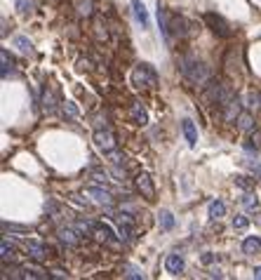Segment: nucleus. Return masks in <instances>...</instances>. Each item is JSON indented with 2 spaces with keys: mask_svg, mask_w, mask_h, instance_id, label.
Segmentation results:
<instances>
[{
  "mask_svg": "<svg viewBox=\"0 0 261 280\" xmlns=\"http://www.w3.org/2000/svg\"><path fill=\"white\" fill-rule=\"evenodd\" d=\"M223 111H226V113H223V116H226V120H238V116H240V101L233 99Z\"/></svg>",
  "mask_w": 261,
  "mask_h": 280,
  "instance_id": "5701e85b",
  "label": "nucleus"
},
{
  "mask_svg": "<svg viewBox=\"0 0 261 280\" xmlns=\"http://www.w3.org/2000/svg\"><path fill=\"white\" fill-rule=\"evenodd\" d=\"M181 130H184V137H186V141H188V146H195L198 144V130H195V125H193V120H188L186 118L184 123H181Z\"/></svg>",
  "mask_w": 261,
  "mask_h": 280,
  "instance_id": "f8f14e48",
  "label": "nucleus"
},
{
  "mask_svg": "<svg viewBox=\"0 0 261 280\" xmlns=\"http://www.w3.org/2000/svg\"><path fill=\"white\" fill-rule=\"evenodd\" d=\"M125 278H132V280H139V278H144V273L139 271V268H134V266H125Z\"/></svg>",
  "mask_w": 261,
  "mask_h": 280,
  "instance_id": "c756f323",
  "label": "nucleus"
},
{
  "mask_svg": "<svg viewBox=\"0 0 261 280\" xmlns=\"http://www.w3.org/2000/svg\"><path fill=\"white\" fill-rule=\"evenodd\" d=\"M137 188L141 191V195H144V198H153V195H155L153 179H151V174H148V172H139V174H137Z\"/></svg>",
  "mask_w": 261,
  "mask_h": 280,
  "instance_id": "423d86ee",
  "label": "nucleus"
},
{
  "mask_svg": "<svg viewBox=\"0 0 261 280\" xmlns=\"http://www.w3.org/2000/svg\"><path fill=\"white\" fill-rule=\"evenodd\" d=\"M0 62H3V78H8L10 73L15 71V59L10 57L8 50H0Z\"/></svg>",
  "mask_w": 261,
  "mask_h": 280,
  "instance_id": "a211bd4d",
  "label": "nucleus"
},
{
  "mask_svg": "<svg viewBox=\"0 0 261 280\" xmlns=\"http://www.w3.org/2000/svg\"><path fill=\"white\" fill-rule=\"evenodd\" d=\"M92 177L99 181V184H106V181H108V174H106V172H101V170H94Z\"/></svg>",
  "mask_w": 261,
  "mask_h": 280,
  "instance_id": "2f4dec72",
  "label": "nucleus"
},
{
  "mask_svg": "<svg viewBox=\"0 0 261 280\" xmlns=\"http://www.w3.org/2000/svg\"><path fill=\"white\" fill-rule=\"evenodd\" d=\"M200 259H202V264H214V261H216L219 257H216L214 252H205V254H202Z\"/></svg>",
  "mask_w": 261,
  "mask_h": 280,
  "instance_id": "72a5a7b5",
  "label": "nucleus"
},
{
  "mask_svg": "<svg viewBox=\"0 0 261 280\" xmlns=\"http://www.w3.org/2000/svg\"><path fill=\"white\" fill-rule=\"evenodd\" d=\"M50 278H69V273H66V271H62V268H57V271H52V273H50Z\"/></svg>",
  "mask_w": 261,
  "mask_h": 280,
  "instance_id": "c9c22d12",
  "label": "nucleus"
},
{
  "mask_svg": "<svg viewBox=\"0 0 261 280\" xmlns=\"http://www.w3.org/2000/svg\"><path fill=\"white\" fill-rule=\"evenodd\" d=\"M254 278L261 280V266H256V268H254Z\"/></svg>",
  "mask_w": 261,
  "mask_h": 280,
  "instance_id": "58836bf2",
  "label": "nucleus"
},
{
  "mask_svg": "<svg viewBox=\"0 0 261 280\" xmlns=\"http://www.w3.org/2000/svg\"><path fill=\"white\" fill-rule=\"evenodd\" d=\"M64 111H66V113H69L71 118H76V116H78V109H76V104H73V101H66V106H64Z\"/></svg>",
  "mask_w": 261,
  "mask_h": 280,
  "instance_id": "f704fd0d",
  "label": "nucleus"
},
{
  "mask_svg": "<svg viewBox=\"0 0 261 280\" xmlns=\"http://www.w3.org/2000/svg\"><path fill=\"white\" fill-rule=\"evenodd\" d=\"M158 221H160V226L165 231H172V228H174V217H172L169 210H162L160 214H158Z\"/></svg>",
  "mask_w": 261,
  "mask_h": 280,
  "instance_id": "4be33fe9",
  "label": "nucleus"
},
{
  "mask_svg": "<svg viewBox=\"0 0 261 280\" xmlns=\"http://www.w3.org/2000/svg\"><path fill=\"white\" fill-rule=\"evenodd\" d=\"M87 195H92L94 202H99V205H111L113 202L111 191H106V188H101V186H87Z\"/></svg>",
  "mask_w": 261,
  "mask_h": 280,
  "instance_id": "1a4fd4ad",
  "label": "nucleus"
},
{
  "mask_svg": "<svg viewBox=\"0 0 261 280\" xmlns=\"http://www.w3.org/2000/svg\"><path fill=\"white\" fill-rule=\"evenodd\" d=\"M3 275H5V278H22V271H19V268H8V266H5V273H3Z\"/></svg>",
  "mask_w": 261,
  "mask_h": 280,
  "instance_id": "473e14b6",
  "label": "nucleus"
},
{
  "mask_svg": "<svg viewBox=\"0 0 261 280\" xmlns=\"http://www.w3.org/2000/svg\"><path fill=\"white\" fill-rule=\"evenodd\" d=\"M235 184H238V186L242 188V191H247V188H249V184H247L245 177H235Z\"/></svg>",
  "mask_w": 261,
  "mask_h": 280,
  "instance_id": "e433bc0d",
  "label": "nucleus"
},
{
  "mask_svg": "<svg viewBox=\"0 0 261 280\" xmlns=\"http://www.w3.org/2000/svg\"><path fill=\"white\" fill-rule=\"evenodd\" d=\"M247 109H259L261 106V94L259 92H249L247 94V104H245Z\"/></svg>",
  "mask_w": 261,
  "mask_h": 280,
  "instance_id": "bb28decb",
  "label": "nucleus"
},
{
  "mask_svg": "<svg viewBox=\"0 0 261 280\" xmlns=\"http://www.w3.org/2000/svg\"><path fill=\"white\" fill-rule=\"evenodd\" d=\"M242 202H245L247 210H256V207H259V200H256V195H252V193H247Z\"/></svg>",
  "mask_w": 261,
  "mask_h": 280,
  "instance_id": "7c9ffc66",
  "label": "nucleus"
},
{
  "mask_svg": "<svg viewBox=\"0 0 261 280\" xmlns=\"http://www.w3.org/2000/svg\"><path fill=\"white\" fill-rule=\"evenodd\" d=\"M158 24H160V31L165 38H169V12L165 8L158 10Z\"/></svg>",
  "mask_w": 261,
  "mask_h": 280,
  "instance_id": "412c9836",
  "label": "nucleus"
},
{
  "mask_svg": "<svg viewBox=\"0 0 261 280\" xmlns=\"http://www.w3.org/2000/svg\"><path fill=\"white\" fill-rule=\"evenodd\" d=\"M238 127L242 130V132L252 134L254 130H256V120H254L252 113H247V111H245V113H240V116H238Z\"/></svg>",
  "mask_w": 261,
  "mask_h": 280,
  "instance_id": "2eb2a0df",
  "label": "nucleus"
},
{
  "mask_svg": "<svg viewBox=\"0 0 261 280\" xmlns=\"http://www.w3.org/2000/svg\"><path fill=\"white\" fill-rule=\"evenodd\" d=\"M252 141H254V144H256V146L261 148V134L256 132V130H254V132H252Z\"/></svg>",
  "mask_w": 261,
  "mask_h": 280,
  "instance_id": "4c0bfd02",
  "label": "nucleus"
},
{
  "mask_svg": "<svg viewBox=\"0 0 261 280\" xmlns=\"http://www.w3.org/2000/svg\"><path fill=\"white\" fill-rule=\"evenodd\" d=\"M188 24H186L184 17L179 15H169V36L174 33V36H179V38H184L186 33H188V29H186Z\"/></svg>",
  "mask_w": 261,
  "mask_h": 280,
  "instance_id": "6e6552de",
  "label": "nucleus"
},
{
  "mask_svg": "<svg viewBox=\"0 0 261 280\" xmlns=\"http://www.w3.org/2000/svg\"><path fill=\"white\" fill-rule=\"evenodd\" d=\"M15 5H17V10H19L22 15H31V12H33V3H31V0H15Z\"/></svg>",
  "mask_w": 261,
  "mask_h": 280,
  "instance_id": "cd10ccee",
  "label": "nucleus"
},
{
  "mask_svg": "<svg viewBox=\"0 0 261 280\" xmlns=\"http://www.w3.org/2000/svg\"><path fill=\"white\" fill-rule=\"evenodd\" d=\"M0 252H3V261H8V259L15 257V247L8 242V238H3V242H0Z\"/></svg>",
  "mask_w": 261,
  "mask_h": 280,
  "instance_id": "a878e982",
  "label": "nucleus"
},
{
  "mask_svg": "<svg viewBox=\"0 0 261 280\" xmlns=\"http://www.w3.org/2000/svg\"><path fill=\"white\" fill-rule=\"evenodd\" d=\"M43 109L47 113H54V109H57V97H54V92L47 85L43 87Z\"/></svg>",
  "mask_w": 261,
  "mask_h": 280,
  "instance_id": "f3484780",
  "label": "nucleus"
},
{
  "mask_svg": "<svg viewBox=\"0 0 261 280\" xmlns=\"http://www.w3.org/2000/svg\"><path fill=\"white\" fill-rule=\"evenodd\" d=\"M205 24H207L209 29L219 36V38H230L233 31H230V24L223 19L221 15H216V12H205Z\"/></svg>",
  "mask_w": 261,
  "mask_h": 280,
  "instance_id": "20e7f679",
  "label": "nucleus"
},
{
  "mask_svg": "<svg viewBox=\"0 0 261 280\" xmlns=\"http://www.w3.org/2000/svg\"><path fill=\"white\" fill-rule=\"evenodd\" d=\"M130 113H132V120H134L137 125H146V123H148V111L144 109V106H141L139 101H134V104H132Z\"/></svg>",
  "mask_w": 261,
  "mask_h": 280,
  "instance_id": "4468645a",
  "label": "nucleus"
},
{
  "mask_svg": "<svg viewBox=\"0 0 261 280\" xmlns=\"http://www.w3.org/2000/svg\"><path fill=\"white\" fill-rule=\"evenodd\" d=\"M26 252H29V257H31L33 261H43V259L47 257V247H43L40 242H33V240L26 242Z\"/></svg>",
  "mask_w": 261,
  "mask_h": 280,
  "instance_id": "9d476101",
  "label": "nucleus"
},
{
  "mask_svg": "<svg viewBox=\"0 0 261 280\" xmlns=\"http://www.w3.org/2000/svg\"><path fill=\"white\" fill-rule=\"evenodd\" d=\"M259 249H261V240L256 238V235L245 238V242H242V252H245V254H256Z\"/></svg>",
  "mask_w": 261,
  "mask_h": 280,
  "instance_id": "6ab92c4d",
  "label": "nucleus"
},
{
  "mask_svg": "<svg viewBox=\"0 0 261 280\" xmlns=\"http://www.w3.org/2000/svg\"><path fill=\"white\" fill-rule=\"evenodd\" d=\"M209 219H219V217H223V214H226V205H223V200H219V198H216V200H212L209 202Z\"/></svg>",
  "mask_w": 261,
  "mask_h": 280,
  "instance_id": "aec40b11",
  "label": "nucleus"
},
{
  "mask_svg": "<svg viewBox=\"0 0 261 280\" xmlns=\"http://www.w3.org/2000/svg\"><path fill=\"white\" fill-rule=\"evenodd\" d=\"M247 226H249V219L247 217H242V214L233 217V228H235V231H245Z\"/></svg>",
  "mask_w": 261,
  "mask_h": 280,
  "instance_id": "c85d7f7f",
  "label": "nucleus"
},
{
  "mask_svg": "<svg viewBox=\"0 0 261 280\" xmlns=\"http://www.w3.org/2000/svg\"><path fill=\"white\" fill-rule=\"evenodd\" d=\"M205 87V99L209 101V104H214V106H219V109H226L230 101L235 99L233 97V92L228 90V85H221V83H207V85H202Z\"/></svg>",
  "mask_w": 261,
  "mask_h": 280,
  "instance_id": "f03ea898",
  "label": "nucleus"
},
{
  "mask_svg": "<svg viewBox=\"0 0 261 280\" xmlns=\"http://www.w3.org/2000/svg\"><path fill=\"white\" fill-rule=\"evenodd\" d=\"M132 10H134V17H137V22L141 24V29H148V12L144 8V3L141 0H132Z\"/></svg>",
  "mask_w": 261,
  "mask_h": 280,
  "instance_id": "ddd939ff",
  "label": "nucleus"
},
{
  "mask_svg": "<svg viewBox=\"0 0 261 280\" xmlns=\"http://www.w3.org/2000/svg\"><path fill=\"white\" fill-rule=\"evenodd\" d=\"M94 146L99 148V151H104V153H111L118 146V139H115V134L108 127H104V130H97L94 132Z\"/></svg>",
  "mask_w": 261,
  "mask_h": 280,
  "instance_id": "39448f33",
  "label": "nucleus"
},
{
  "mask_svg": "<svg viewBox=\"0 0 261 280\" xmlns=\"http://www.w3.org/2000/svg\"><path fill=\"white\" fill-rule=\"evenodd\" d=\"M24 278H40V280H45V278H50V273H45L43 268H36V266H26V268H24Z\"/></svg>",
  "mask_w": 261,
  "mask_h": 280,
  "instance_id": "b1692460",
  "label": "nucleus"
},
{
  "mask_svg": "<svg viewBox=\"0 0 261 280\" xmlns=\"http://www.w3.org/2000/svg\"><path fill=\"white\" fill-rule=\"evenodd\" d=\"M132 83L137 87H155L158 85V73L151 64H139L132 73Z\"/></svg>",
  "mask_w": 261,
  "mask_h": 280,
  "instance_id": "7ed1b4c3",
  "label": "nucleus"
},
{
  "mask_svg": "<svg viewBox=\"0 0 261 280\" xmlns=\"http://www.w3.org/2000/svg\"><path fill=\"white\" fill-rule=\"evenodd\" d=\"M92 233L99 238V240H104V242H113L115 240V235H113V228L111 226H106V224H94V228H92Z\"/></svg>",
  "mask_w": 261,
  "mask_h": 280,
  "instance_id": "9b49d317",
  "label": "nucleus"
},
{
  "mask_svg": "<svg viewBox=\"0 0 261 280\" xmlns=\"http://www.w3.org/2000/svg\"><path fill=\"white\" fill-rule=\"evenodd\" d=\"M59 240H62L66 247H76L78 240H80V235H78L73 228H62V231H59Z\"/></svg>",
  "mask_w": 261,
  "mask_h": 280,
  "instance_id": "dca6fc26",
  "label": "nucleus"
},
{
  "mask_svg": "<svg viewBox=\"0 0 261 280\" xmlns=\"http://www.w3.org/2000/svg\"><path fill=\"white\" fill-rule=\"evenodd\" d=\"M15 43H17V47L22 50L24 55H33V45H31V40H29V38H24V36H19V38L15 40Z\"/></svg>",
  "mask_w": 261,
  "mask_h": 280,
  "instance_id": "393cba45",
  "label": "nucleus"
},
{
  "mask_svg": "<svg viewBox=\"0 0 261 280\" xmlns=\"http://www.w3.org/2000/svg\"><path fill=\"white\" fill-rule=\"evenodd\" d=\"M165 268H167V273H172V275H179V273L184 271V257H181L179 252L167 254V259H165Z\"/></svg>",
  "mask_w": 261,
  "mask_h": 280,
  "instance_id": "0eeeda50",
  "label": "nucleus"
},
{
  "mask_svg": "<svg viewBox=\"0 0 261 280\" xmlns=\"http://www.w3.org/2000/svg\"><path fill=\"white\" fill-rule=\"evenodd\" d=\"M179 71H181V76H184L188 83L193 85H205L209 83V66L205 62H200L195 55H181L179 59Z\"/></svg>",
  "mask_w": 261,
  "mask_h": 280,
  "instance_id": "f257e3e1",
  "label": "nucleus"
}]
</instances>
